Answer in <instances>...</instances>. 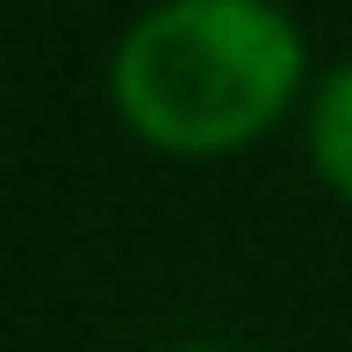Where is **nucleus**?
Masks as SVG:
<instances>
[{
	"instance_id": "nucleus-3",
	"label": "nucleus",
	"mask_w": 352,
	"mask_h": 352,
	"mask_svg": "<svg viewBox=\"0 0 352 352\" xmlns=\"http://www.w3.org/2000/svg\"><path fill=\"white\" fill-rule=\"evenodd\" d=\"M173 352H237V345H216V338H195V345H173Z\"/></svg>"
},
{
	"instance_id": "nucleus-2",
	"label": "nucleus",
	"mask_w": 352,
	"mask_h": 352,
	"mask_svg": "<svg viewBox=\"0 0 352 352\" xmlns=\"http://www.w3.org/2000/svg\"><path fill=\"white\" fill-rule=\"evenodd\" d=\"M302 158H309L316 187H324L338 209H352V51L316 65L309 101H302Z\"/></svg>"
},
{
	"instance_id": "nucleus-1",
	"label": "nucleus",
	"mask_w": 352,
	"mask_h": 352,
	"mask_svg": "<svg viewBox=\"0 0 352 352\" xmlns=\"http://www.w3.org/2000/svg\"><path fill=\"white\" fill-rule=\"evenodd\" d=\"M316 79L287 0H151L108 51V108L158 158H237L302 116Z\"/></svg>"
}]
</instances>
